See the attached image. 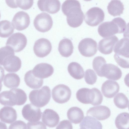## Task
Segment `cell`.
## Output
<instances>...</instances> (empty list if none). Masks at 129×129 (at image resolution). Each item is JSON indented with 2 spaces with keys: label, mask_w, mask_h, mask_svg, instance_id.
<instances>
[{
  "label": "cell",
  "mask_w": 129,
  "mask_h": 129,
  "mask_svg": "<svg viewBox=\"0 0 129 129\" xmlns=\"http://www.w3.org/2000/svg\"><path fill=\"white\" fill-rule=\"evenodd\" d=\"M61 9L64 14L67 16L68 24L75 28L82 23L84 17L79 2L77 0H67L62 4Z\"/></svg>",
  "instance_id": "obj_1"
},
{
  "label": "cell",
  "mask_w": 129,
  "mask_h": 129,
  "mask_svg": "<svg viewBox=\"0 0 129 129\" xmlns=\"http://www.w3.org/2000/svg\"><path fill=\"white\" fill-rule=\"evenodd\" d=\"M126 27V23L124 20L121 17H117L111 21L101 23L98 27V31L102 37L106 38L117 33L124 32Z\"/></svg>",
  "instance_id": "obj_2"
},
{
  "label": "cell",
  "mask_w": 129,
  "mask_h": 129,
  "mask_svg": "<svg viewBox=\"0 0 129 129\" xmlns=\"http://www.w3.org/2000/svg\"><path fill=\"white\" fill-rule=\"evenodd\" d=\"M27 99L25 92L19 88H13L2 92L0 95L1 104L4 106H13L23 105Z\"/></svg>",
  "instance_id": "obj_3"
},
{
  "label": "cell",
  "mask_w": 129,
  "mask_h": 129,
  "mask_svg": "<svg viewBox=\"0 0 129 129\" xmlns=\"http://www.w3.org/2000/svg\"><path fill=\"white\" fill-rule=\"evenodd\" d=\"M78 100L84 104H91L93 106L98 105L102 103L103 97L100 91L96 88L91 89L82 88L79 89L76 93Z\"/></svg>",
  "instance_id": "obj_4"
},
{
  "label": "cell",
  "mask_w": 129,
  "mask_h": 129,
  "mask_svg": "<svg viewBox=\"0 0 129 129\" xmlns=\"http://www.w3.org/2000/svg\"><path fill=\"white\" fill-rule=\"evenodd\" d=\"M51 97L49 87L45 86L41 89L33 90L30 93L29 98L31 103L38 107H42L49 102Z\"/></svg>",
  "instance_id": "obj_5"
},
{
  "label": "cell",
  "mask_w": 129,
  "mask_h": 129,
  "mask_svg": "<svg viewBox=\"0 0 129 129\" xmlns=\"http://www.w3.org/2000/svg\"><path fill=\"white\" fill-rule=\"evenodd\" d=\"M52 96L56 102L63 104L68 101L71 95V91L69 88L63 84H59L55 86L52 89Z\"/></svg>",
  "instance_id": "obj_6"
},
{
  "label": "cell",
  "mask_w": 129,
  "mask_h": 129,
  "mask_svg": "<svg viewBox=\"0 0 129 129\" xmlns=\"http://www.w3.org/2000/svg\"><path fill=\"white\" fill-rule=\"evenodd\" d=\"M33 23L37 30L44 33L48 31L51 29L53 21L51 17L48 14L42 12L36 16Z\"/></svg>",
  "instance_id": "obj_7"
},
{
  "label": "cell",
  "mask_w": 129,
  "mask_h": 129,
  "mask_svg": "<svg viewBox=\"0 0 129 129\" xmlns=\"http://www.w3.org/2000/svg\"><path fill=\"white\" fill-rule=\"evenodd\" d=\"M104 13L102 9L98 7H93L89 9L84 16V20L89 26H97L104 20Z\"/></svg>",
  "instance_id": "obj_8"
},
{
  "label": "cell",
  "mask_w": 129,
  "mask_h": 129,
  "mask_svg": "<svg viewBox=\"0 0 129 129\" xmlns=\"http://www.w3.org/2000/svg\"><path fill=\"white\" fill-rule=\"evenodd\" d=\"M27 40L26 36L20 33H15L8 39L6 45L12 48L15 52L21 51L26 47Z\"/></svg>",
  "instance_id": "obj_9"
},
{
  "label": "cell",
  "mask_w": 129,
  "mask_h": 129,
  "mask_svg": "<svg viewBox=\"0 0 129 129\" xmlns=\"http://www.w3.org/2000/svg\"><path fill=\"white\" fill-rule=\"evenodd\" d=\"M78 49L80 53L83 56L86 57H92L97 52V43L92 39L85 38L79 42Z\"/></svg>",
  "instance_id": "obj_10"
},
{
  "label": "cell",
  "mask_w": 129,
  "mask_h": 129,
  "mask_svg": "<svg viewBox=\"0 0 129 129\" xmlns=\"http://www.w3.org/2000/svg\"><path fill=\"white\" fill-rule=\"evenodd\" d=\"M52 46L47 39L41 38L36 40L33 46V50L38 57L43 58L48 55L51 51Z\"/></svg>",
  "instance_id": "obj_11"
},
{
  "label": "cell",
  "mask_w": 129,
  "mask_h": 129,
  "mask_svg": "<svg viewBox=\"0 0 129 129\" xmlns=\"http://www.w3.org/2000/svg\"><path fill=\"white\" fill-rule=\"evenodd\" d=\"M1 65L10 72H16L21 68V61L20 58L14 54L8 55L0 60Z\"/></svg>",
  "instance_id": "obj_12"
},
{
  "label": "cell",
  "mask_w": 129,
  "mask_h": 129,
  "mask_svg": "<svg viewBox=\"0 0 129 129\" xmlns=\"http://www.w3.org/2000/svg\"><path fill=\"white\" fill-rule=\"evenodd\" d=\"M22 113L26 120L30 122H35L40 120L42 113L39 108L31 104H28L23 107Z\"/></svg>",
  "instance_id": "obj_13"
},
{
  "label": "cell",
  "mask_w": 129,
  "mask_h": 129,
  "mask_svg": "<svg viewBox=\"0 0 129 129\" xmlns=\"http://www.w3.org/2000/svg\"><path fill=\"white\" fill-rule=\"evenodd\" d=\"M29 15L23 11H20L15 14L12 20V23L16 29L22 30L27 28L30 23Z\"/></svg>",
  "instance_id": "obj_14"
},
{
  "label": "cell",
  "mask_w": 129,
  "mask_h": 129,
  "mask_svg": "<svg viewBox=\"0 0 129 129\" xmlns=\"http://www.w3.org/2000/svg\"><path fill=\"white\" fill-rule=\"evenodd\" d=\"M102 77L113 80H117L120 79L122 76V72L117 66L111 64H105L102 70Z\"/></svg>",
  "instance_id": "obj_15"
},
{
  "label": "cell",
  "mask_w": 129,
  "mask_h": 129,
  "mask_svg": "<svg viewBox=\"0 0 129 129\" xmlns=\"http://www.w3.org/2000/svg\"><path fill=\"white\" fill-rule=\"evenodd\" d=\"M110 115V109L107 106L103 105L91 107L86 112L87 116H92L100 120H104L108 118Z\"/></svg>",
  "instance_id": "obj_16"
},
{
  "label": "cell",
  "mask_w": 129,
  "mask_h": 129,
  "mask_svg": "<svg viewBox=\"0 0 129 129\" xmlns=\"http://www.w3.org/2000/svg\"><path fill=\"white\" fill-rule=\"evenodd\" d=\"M118 40V38L115 36L102 39L99 43L98 50L102 54H109L112 52L114 46Z\"/></svg>",
  "instance_id": "obj_17"
},
{
  "label": "cell",
  "mask_w": 129,
  "mask_h": 129,
  "mask_svg": "<svg viewBox=\"0 0 129 129\" xmlns=\"http://www.w3.org/2000/svg\"><path fill=\"white\" fill-rule=\"evenodd\" d=\"M34 75L40 79L48 78L53 73L54 70L50 64L45 63H42L36 65L32 70Z\"/></svg>",
  "instance_id": "obj_18"
},
{
  "label": "cell",
  "mask_w": 129,
  "mask_h": 129,
  "mask_svg": "<svg viewBox=\"0 0 129 129\" xmlns=\"http://www.w3.org/2000/svg\"><path fill=\"white\" fill-rule=\"evenodd\" d=\"M37 4L41 11L51 14L58 12L60 7V3L59 0H39Z\"/></svg>",
  "instance_id": "obj_19"
},
{
  "label": "cell",
  "mask_w": 129,
  "mask_h": 129,
  "mask_svg": "<svg viewBox=\"0 0 129 129\" xmlns=\"http://www.w3.org/2000/svg\"><path fill=\"white\" fill-rule=\"evenodd\" d=\"M59 117L57 113L53 110L45 109L42 114V120L47 126L50 127H55L58 124Z\"/></svg>",
  "instance_id": "obj_20"
},
{
  "label": "cell",
  "mask_w": 129,
  "mask_h": 129,
  "mask_svg": "<svg viewBox=\"0 0 129 129\" xmlns=\"http://www.w3.org/2000/svg\"><path fill=\"white\" fill-rule=\"evenodd\" d=\"M119 86L117 82L109 80L105 82L101 87V91L104 96L109 98L113 97L119 92Z\"/></svg>",
  "instance_id": "obj_21"
},
{
  "label": "cell",
  "mask_w": 129,
  "mask_h": 129,
  "mask_svg": "<svg viewBox=\"0 0 129 129\" xmlns=\"http://www.w3.org/2000/svg\"><path fill=\"white\" fill-rule=\"evenodd\" d=\"M0 118L2 121L7 123H11L17 119L16 111L12 107H4L0 110Z\"/></svg>",
  "instance_id": "obj_22"
},
{
  "label": "cell",
  "mask_w": 129,
  "mask_h": 129,
  "mask_svg": "<svg viewBox=\"0 0 129 129\" xmlns=\"http://www.w3.org/2000/svg\"><path fill=\"white\" fill-rule=\"evenodd\" d=\"M74 47L71 40L65 38L60 42L58 45V50L63 57H68L73 52Z\"/></svg>",
  "instance_id": "obj_23"
},
{
  "label": "cell",
  "mask_w": 129,
  "mask_h": 129,
  "mask_svg": "<svg viewBox=\"0 0 129 129\" xmlns=\"http://www.w3.org/2000/svg\"><path fill=\"white\" fill-rule=\"evenodd\" d=\"M24 80L26 85L33 89L39 88L43 85V80L35 76L32 70L27 72L24 76Z\"/></svg>",
  "instance_id": "obj_24"
},
{
  "label": "cell",
  "mask_w": 129,
  "mask_h": 129,
  "mask_svg": "<svg viewBox=\"0 0 129 129\" xmlns=\"http://www.w3.org/2000/svg\"><path fill=\"white\" fill-rule=\"evenodd\" d=\"M67 116L69 119L75 124L80 123L84 117L83 111L80 108L76 107L70 108L67 111Z\"/></svg>",
  "instance_id": "obj_25"
},
{
  "label": "cell",
  "mask_w": 129,
  "mask_h": 129,
  "mask_svg": "<svg viewBox=\"0 0 129 129\" xmlns=\"http://www.w3.org/2000/svg\"><path fill=\"white\" fill-rule=\"evenodd\" d=\"M80 126L83 129H102L101 122L91 116H87L84 118L80 124Z\"/></svg>",
  "instance_id": "obj_26"
},
{
  "label": "cell",
  "mask_w": 129,
  "mask_h": 129,
  "mask_svg": "<svg viewBox=\"0 0 129 129\" xmlns=\"http://www.w3.org/2000/svg\"><path fill=\"white\" fill-rule=\"evenodd\" d=\"M68 70L70 75L74 78L79 80L84 77V72L81 65L76 62H72L68 65Z\"/></svg>",
  "instance_id": "obj_27"
},
{
  "label": "cell",
  "mask_w": 129,
  "mask_h": 129,
  "mask_svg": "<svg viewBox=\"0 0 129 129\" xmlns=\"http://www.w3.org/2000/svg\"><path fill=\"white\" fill-rule=\"evenodd\" d=\"M107 8L109 13L113 16H120L124 10L123 4L119 0L111 1L109 3Z\"/></svg>",
  "instance_id": "obj_28"
},
{
  "label": "cell",
  "mask_w": 129,
  "mask_h": 129,
  "mask_svg": "<svg viewBox=\"0 0 129 129\" xmlns=\"http://www.w3.org/2000/svg\"><path fill=\"white\" fill-rule=\"evenodd\" d=\"M20 79L16 74L8 73L5 76L3 80L4 85L7 87L12 88H16L19 85Z\"/></svg>",
  "instance_id": "obj_29"
},
{
  "label": "cell",
  "mask_w": 129,
  "mask_h": 129,
  "mask_svg": "<svg viewBox=\"0 0 129 129\" xmlns=\"http://www.w3.org/2000/svg\"><path fill=\"white\" fill-rule=\"evenodd\" d=\"M114 51L115 53L129 54V39L124 38L118 41L114 46Z\"/></svg>",
  "instance_id": "obj_30"
},
{
  "label": "cell",
  "mask_w": 129,
  "mask_h": 129,
  "mask_svg": "<svg viewBox=\"0 0 129 129\" xmlns=\"http://www.w3.org/2000/svg\"><path fill=\"white\" fill-rule=\"evenodd\" d=\"M6 3L10 7L16 8L19 7L24 10L30 8L33 5V0H6Z\"/></svg>",
  "instance_id": "obj_31"
},
{
  "label": "cell",
  "mask_w": 129,
  "mask_h": 129,
  "mask_svg": "<svg viewBox=\"0 0 129 129\" xmlns=\"http://www.w3.org/2000/svg\"><path fill=\"white\" fill-rule=\"evenodd\" d=\"M115 124L118 129L129 128V113L123 112L119 114L116 117Z\"/></svg>",
  "instance_id": "obj_32"
},
{
  "label": "cell",
  "mask_w": 129,
  "mask_h": 129,
  "mask_svg": "<svg viewBox=\"0 0 129 129\" xmlns=\"http://www.w3.org/2000/svg\"><path fill=\"white\" fill-rule=\"evenodd\" d=\"M0 24L1 37L7 38L13 33L14 27L11 22L7 20H2Z\"/></svg>",
  "instance_id": "obj_33"
},
{
  "label": "cell",
  "mask_w": 129,
  "mask_h": 129,
  "mask_svg": "<svg viewBox=\"0 0 129 129\" xmlns=\"http://www.w3.org/2000/svg\"><path fill=\"white\" fill-rule=\"evenodd\" d=\"M113 101L115 106L118 108L124 109L127 107L129 100L124 94L119 93L114 97Z\"/></svg>",
  "instance_id": "obj_34"
},
{
  "label": "cell",
  "mask_w": 129,
  "mask_h": 129,
  "mask_svg": "<svg viewBox=\"0 0 129 129\" xmlns=\"http://www.w3.org/2000/svg\"><path fill=\"white\" fill-rule=\"evenodd\" d=\"M106 64L105 58L101 56H98L93 59L92 63L93 69L98 75L102 77V70L104 66Z\"/></svg>",
  "instance_id": "obj_35"
},
{
  "label": "cell",
  "mask_w": 129,
  "mask_h": 129,
  "mask_svg": "<svg viewBox=\"0 0 129 129\" xmlns=\"http://www.w3.org/2000/svg\"><path fill=\"white\" fill-rule=\"evenodd\" d=\"M114 57L116 62L120 67L124 68H129V54L115 53Z\"/></svg>",
  "instance_id": "obj_36"
},
{
  "label": "cell",
  "mask_w": 129,
  "mask_h": 129,
  "mask_svg": "<svg viewBox=\"0 0 129 129\" xmlns=\"http://www.w3.org/2000/svg\"><path fill=\"white\" fill-rule=\"evenodd\" d=\"M97 78L96 74L92 70L88 69L85 72L84 79L87 84L93 85L96 82Z\"/></svg>",
  "instance_id": "obj_37"
},
{
  "label": "cell",
  "mask_w": 129,
  "mask_h": 129,
  "mask_svg": "<svg viewBox=\"0 0 129 129\" xmlns=\"http://www.w3.org/2000/svg\"><path fill=\"white\" fill-rule=\"evenodd\" d=\"M27 129H47L45 125L42 122H28Z\"/></svg>",
  "instance_id": "obj_38"
},
{
  "label": "cell",
  "mask_w": 129,
  "mask_h": 129,
  "mask_svg": "<svg viewBox=\"0 0 129 129\" xmlns=\"http://www.w3.org/2000/svg\"><path fill=\"white\" fill-rule=\"evenodd\" d=\"M8 129H27L26 123L23 121L18 120L11 124Z\"/></svg>",
  "instance_id": "obj_39"
},
{
  "label": "cell",
  "mask_w": 129,
  "mask_h": 129,
  "mask_svg": "<svg viewBox=\"0 0 129 129\" xmlns=\"http://www.w3.org/2000/svg\"><path fill=\"white\" fill-rule=\"evenodd\" d=\"M56 129H73V126L69 120H64L60 122Z\"/></svg>",
  "instance_id": "obj_40"
},
{
  "label": "cell",
  "mask_w": 129,
  "mask_h": 129,
  "mask_svg": "<svg viewBox=\"0 0 129 129\" xmlns=\"http://www.w3.org/2000/svg\"><path fill=\"white\" fill-rule=\"evenodd\" d=\"M123 36L124 38L129 39V22L127 24L126 29L123 34Z\"/></svg>",
  "instance_id": "obj_41"
},
{
  "label": "cell",
  "mask_w": 129,
  "mask_h": 129,
  "mask_svg": "<svg viewBox=\"0 0 129 129\" xmlns=\"http://www.w3.org/2000/svg\"><path fill=\"white\" fill-rule=\"evenodd\" d=\"M124 81L125 84L129 87V73L125 76Z\"/></svg>",
  "instance_id": "obj_42"
},
{
  "label": "cell",
  "mask_w": 129,
  "mask_h": 129,
  "mask_svg": "<svg viewBox=\"0 0 129 129\" xmlns=\"http://www.w3.org/2000/svg\"><path fill=\"white\" fill-rule=\"evenodd\" d=\"M128 110H129V104L128 106Z\"/></svg>",
  "instance_id": "obj_43"
},
{
  "label": "cell",
  "mask_w": 129,
  "mask_h": 129,
  "mask_svg": "<svg viewBox=\"0 0 129 129\" xmlns=\"http://www.w3.org/2000/svg\"><path fill=\"white\" fill-rule=\"evenodd\" d=\"M82 129V128H81V129Z\"/></svg>",
  "instance_id": "obj_44"
},
{
  "label": "cell",
  "mask_w": 129,
  "mask_h": 129,
  "mask_svg": "<svg viewBox=\"0 0 129 129\" xmlns=\"http://www.w3.org/2000/svg\"></svg>",
  "instance_id": "obj_45"
}]
</instances>
